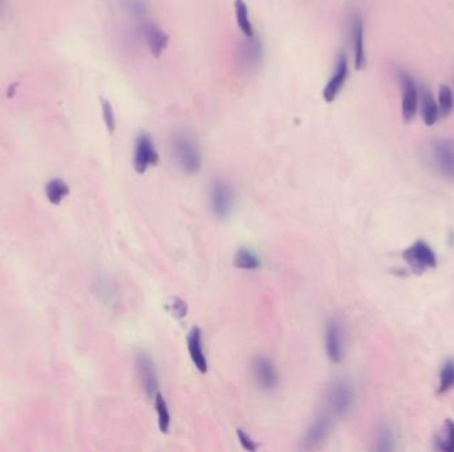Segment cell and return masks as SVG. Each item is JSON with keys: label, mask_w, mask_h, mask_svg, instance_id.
I'll use <instances>...</instances> for the list:
<instances>
[{"label": "cell", "mask_w": 454, "mask_h": 452, "mask_svg": "<svg viewBox=\"0 0 454 452\" xmlns=\"http://www.w3.org/2000/svg\"><path fill=\"white\" fill-rule=\"evenodd\" d=\"M159 162L156 145L153 142V138L148 133H141L136 138V146H134V157H133V166L139 174H144L149 168L157 166Z\"/></svg>", "instance_id": "obj_6"}, {"label": "cell", "mask_w": 454, "mask_h": 452, "mask_svg": "<svg viewBox=\"0 0 454 452\" xmlns=\"http://www.w3.org/2000/svg\"><path fill=\"white\" fill-rule=\"evenodd\" d=\"M347 77H348V59L346 53H340L336 60L335 70L328 80L326 88L323 90V99L327 102H334L342 89L344 88Z\"/></svg>", "instance_id": "obj_10"}, {"label": "cell", "mask_w": 454, "mask_h": 452, "mask_svg": "<svg viewBox=\"0 0 454 452\" xmlns=\"http://www.w3.org/2000/svg\"><path fill=\"white\" fill-rule=\"evenodd\" d=\"M4 10V0H0V12H3Z\"/></svg>", "instance_id": "obj_30"}, {"label": "cell", "mask_w": 454, "mask_h": 452, "mask_svg": "<svg viewBox=\"0 0 454 452\" xmlns=\"http://www.w3.org/2000/svg\"><path fill=\"white\" fill-rule=\"evenodd\" d=\"M332 429V421L329 416L323 415L317 418L315 422L310 426L305 436V448L307 450H314L317 448L323 442H326L328 435Z\"/></svg>", "instance_id": "obj_15"}, {"label": "cell", "mask_w": 454, "mask_h": 452, "mask_svg": "<svg viewBox=\"0 0 454 452\" xmlns=\"http://www.w3.org/2000/svg\"><path fill=\"white\" fill-rule=\"evenodd\" d=\"M234 10H236V19H237L238 27L245 35V38H251L255 35V31L253 27V23L248 15L246 1L245 0H236L234 3Z\"/></svg>", "instance_id": "obj_20"}, {"label": "cell", "mask_w": 454, "mask_h": 452, "mask_svg": "<svg viewBox=\"0 0 454 452\" xmlns=\"http://www.w3.org/2000/svg\"><path fill=\"white\" fill-rule=\"evenodd\" d=\"M237 64L245 73H253L262 65L265 58V47L262 39L254 35L239 41L237 47Z\"/></svg>", "instance_id": "obj_2"}, {"label": "cell", "mask_w": 454, "mask_h": 452, "mask_svg": "<svg viewBox=\"0 0 454 452\" xmlns=\"http://www.w3.org/2000/svg\"><path fill=\"white\" fill-rule=\"evenodd\" d=\"M398 77L403 87V104H401L403 118L406 122H409L415 117L417 105H418V92L416 88L415 81L406 72L400 70Z\"/></svg>", "instance_id": "obj_12"}, {"label": "cell", "mask_w": 454, "mask_h": 452, "mask_svg": "<svg viewBox=\"0 0 454 452\" xmlns=\"http://www.w3.org/2000/svg\"><path fill=\"white\" fill-rule=\"evenodd\" d=\"M253 374L258 386L263 390H273L278 384V373L275 365L265 355H258L253 361Z\"/></svg>", "instance_id": "obj_9"}, {"label": "cell", "mask_w": 454, "mask_h": 452, "mask_svg": "<svg viewBox=\"0 0 454 452\" xmlns=\"http://www.w3.org/2000/svg\"><path fill=\"white\" fill-rule=\"evenodd\" d=\"M154 406H156V411H157L159 431L162 434H168L171 418H170L168 403L165 401L162 394L157 393L154 395Z\"/></svg>", "instance_id": "obj_22"}, {"label": "cell", "mask_w": 454, "mask_h": 452, "mask_svg": "<svg viewBox=\"0 0 454 452\" xmlns=\"http://www.w3.org/2000/svg\"><path fill=\"white\" fill-rule=\"evenodd\" d=\"M438 389L437 393L446 394L454 389V358L445 361L438 377Z\"/></svg>", "instance_id": "obj_23"}, {"label": "cell", "mask_w": 454, "mask_h": 452, "mask_svg": "<svg viewBox=\"0 0 454 452\" xmlns=\"http://www.w3.org/2000/svg\"><path fill=\"white\" fill-rule=\"evenodd\" d=\"M234 266L243 271H257L260 268V259L250 248L242 247L234 256Z\"/></svg>", "instance_id": "obj_19"}, {"label": "cell", "mask_w": 454, "mask_h": 452, "mask_svg": "<svg viewBox=\"0 0 454 452\" xmlns=\"http://www.w3.org/2000/svg\"><path fill=\"white\" fill-rule=\"evenodd\" d=\"M188 350L189 355H190L194 366L197 367L198 372L202 374L206 373L208 369V358H206V354L204 350L202 332L197 326L189 332Z\"/></svg>", "instance_id": "obj_16"}, {"label": "cell", "mask_w": 454, "mask_h": 452, "mask_svg": "<svg viewBox=\"0 0 454 452\" xmlns=\"http://www.w3.org/2000/svg\"><path fill=\"white\" fill-rule=\"evenodd\" d=\"M421 114L426 127H433L440 116L438 105L428 89L421 90Z\"/></svg>", "instance_id": "obj_17"}, {"label": "cell", "mask_w": 454, "mask_h": 452, "mask_svg": "<svg viewBox=\"0 0 454 452\" xmlns=\"http://www.w3.org/2000/svg\"><path fill=\"white\" fill-rule=\"evenodd\" d=\"M236 205V194L230 183L223 179H214L210 186V208L218 219L231 215Z\"/></svg>", "instance_id": "obj_3"}, {"label": "cell", "mask_w": 454, "mask_h": 452, "mask_svg": "<svg viewBox=\"0 0 454 452\" xmlns=\"http://www.w3.org/2000/svg\"><path fill=\"white\" fill-rule=\"evenodd\" d=\"M351 39L354 47V61L357 70L366 68V56L364 47V23L360 16H354L351 23Z\"/></svg>", "instance_id": "obj_14"}, {"label": "cell", "mask_w": 454, "mask_h": 452, "mask_svg": "<svg viewBox=\"0 0 454 452\" xmlns=\"http://www.w3.org/2000/svg\"><path fill=\"white\" fill-rule=\"evenodd\" d=\"M435 450L441 452H454V422L446 419L440 431L435 435Z\"/></svg>", "instance_id": "obj_18"}, {"label": "cell", "mask_w": 454, "mask_h": 452, "mask_svg": "<svg viewBox=\"0 0 454 452\" xmlns=\"http://www.w3.org/2000/svg\"><path fill=\"white\" fill-rule=\"evenodd\" d=\"M377 451H392L395 448V436L389 427H381L376 439Z\"/></svg>", "instance_id": "obj_25"}, {"label": "cell", "mask_w": 454, "mask_h": 452, "mask_svg": "<svg viewBox=\"0 0 454 452\" xmlns=\"http://www.w3.org/2000/svg\"><path fill=\"white\" fill-rule=\"evenodd\" d=\"M324 341H326V352L329 361L334 364H340L344 358L346 346H344L343 326L336 318H331L327 321Z\"/></svg>", "instance_id": "obj_7"}, {"label": "cell", "mask_w": 454, "mask_h": 452, "mask_svg": "<svg viewBox=\"0 0 454 452\" xmlns=\"http://www.w3.org/2000/svg\"><path fill=\"white\" fill-rule=\"evenodd\" d=\"M124 7L134 19L145 21L149 11L148 4L145 3V0H125Z\"/></svg>", "instance_id": "obj_26"}, {"label": "cell", "mask_w": 454, "mask_h": 452, "mask_svg": "<svg viewBox=\"0 0 454 452\" xmlns=\"http://www.w3.org/2000/svg\"><path fill=\"white\" fill-rule=\"evenodd\" d=\"M136 362H137V372H139L144 392L147 393L149 398H153V395L158 393V374L156 365L152 361L148 354L144 352L137 354Z\"/></svg>", "instance_id": "obj_11"}, {"label": "cell", "mask_w": 454, "mask_h": 452, "mask_svg": "<svg viewBox=\"0 0 454 452\" xmlns=\"http://www.w3.org/2000/svg\"><path fill=\"white\" fill-rule=\"evenodd\" d=\"M165 306H167V311H168L169 313L173 317L178 318V320H182L188 315V305L184 300H181L178 297L169 298Z\"/></svg>", "instance_id": "obj_28"}, {"label": "cell", "mask_w": 454, "mask_h": 452, "mask_svg": "<svg viewBox=\"0 0 454 452\" xmlns=\"http://www.w3.org/2000/svg\"><path fill=\"white\" fill-rule=\"evenodd\" d=\"M327 398L332 413L337 416L347 415L355 404L354 386L346 380H337L329 386Z\"/></svg>", "instance_id": "obj_5"}, {"label": "cell", "mask_w": 454, "mask_h": 452, "mask_svg": "<svg viewBox=\"0 0 454 452\" xmlns=\"http://www.w3.org/2000/svg\"><path fill=\"white\" fill-rule=\"evenodd\" d=\"M68 194L70 186L59 178L52 179L46 186V195L52 205H60L64 198L68 197Z\"/></svg>", "instance_id": "obj_21"}, {"label": "cell", "mask_w": 454, "mask_h": 452, "mask_svg": "<svg viewBox=\"0 0 454 452\" xmlns=\"http://www.w3.org/2000/svg\"><path fill=\"white\" fill-rule=\"evenodd\" d=\"M100 102H101V112H102L105 127L108 129L109 134H113L116 130V114H115L113 107L108 99L104 97L100 99Z\"/></svg>", "instance_id": "obj_27"}, {"label": "cell", "mask_w": 454, "mask_h": 452, "mask_svg": "<svg viewBox=\"0 0 454 452\" xmlns=\"http://www.w3.org/2000/svg\"><path fill=\"white\" fill-rule=\"evenodd\" d=\"M170 151L178 168L186 174H197L202 168V153L197 142L184 131H176L170 137Z\"/></svg>", "instance_id": "obj_1"}, {"label": "cell", "mask_w": 454, "mask_h": 452, "mask_svg": "<svg viewBox=\"0 0 454 452\" xmlns=\"http://www.w3.org/2000/svg\"><path fill=\"white\" fill-rule=\"evenodd\" d=\"M433 158L440 173L454 181V144L450 141H438L433 146Z\"/></svg>", "instance_id": "obj_13"}, {"label": "cell", "mask_w": 454, "mask_h": 452, "mask_svg": "<svg viewBox=\"0 0 454 452\" xmlns=\"http://www.w3.org/2000/svg\"><path fill=\"white\" fill-rule=\"evenodd\" d=\"M454 108V97L452 89L448 85H440L438 89V109L443 117H448Z\"/></svg>", "instance_id": "obj_24"}, {"label": "cell", "mask_w": 454, "mask_h": 452, "mask_svg": "<svg viewBox=\"0 0 454 452\" xmlns=\"http://www.w3.org/2000/svg\"><path fill=\"white\" fill-rule=\"evenodd\" d=\"M141 36L145 41L149 52L158 59L161 55L168 48L169 36L165 31L161 30L158 26L152 21H142L141 23Z\"/></svg>", "instance_id": "obj_8"}, {"label": "cell", "mask_w": 454, "mask_h": 452, "mask_svg": "<svg viewBox=\"0 0 454 452\" xmlns=\"http://www.w3.org/2000/svg\"><path fill=\"white\" fill-rule=\"evenodd\" d=\"M403 257L411 271L417 275L433 269L437 266L435 251L423 240H418L412 246L408 247L403 254Z\"/></svg>", "instance_id": "obj_4"}, {"label": "cell", "mask_w": 454, "mask_h": 452, "mask_svg": "<svg viewBox=\"0 0 454 452\" xmlns=\"http://www.w3.org/2000/svg\"><path fill=\"white\" fill-rule=\"evenodd\" d=\"M237 436L241 446L243 447V450H246L248 452H255L259 448L257 442L248 434L245 433L242 429H238Z\"/></svg>", "instance_id": "obj_29"}]
</instances>
